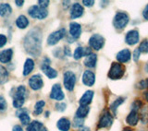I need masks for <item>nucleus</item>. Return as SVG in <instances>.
<instances>
[{"instance_id": "f257e3e1", "label": "nucleus", "mask_w": 148, "mask_h": 131, "mask_svg": "<svg viewBox=\"0 0 148 131\" xmlns=\"http://www.w3.org/2000/svg\"><path fill=\"white\" fill-rule=\"evenodd\" d=\"M24 48L32 57H38L42 50V32L39 29H32L24 39Z\"/></svg>"}, {"instance_id": "f03ea898", "label": "nucleus", "mask_w": 148, "mask_h": 131, "mask_svg": "<svg viewBox=\"0 0 148 131\" xmlns=\"http://www.w3.org/2000/svg\"><path fill=\"white\" fill-rule=\"evenodd\" d=\"M25 98H26V88L21 85L17 88L15 94H14L13 98V106L17 109H21V107L24 104L25 102Z\"/></svg>"}, {"instance_id": "7ed1b4c3", "label": "nucleus", "mask_w": 148, "mask_h": 131, "mask_svg": "<svg viewBox=\"0 0 148 131\" xmlns=\"http://www.w3.org/2000/svg\"><path fill=\"white\" fill-rule=\"evenodd\" d=\"M129 23V16L124 12H118L113 18V25L117 30H122Z\"/></svg>"}, {"instance_id": "20e7f679", "label": "nucleus", "mask_w": 148, "mask_h": 131, "mask_svg": "<svg viewBox=\"0 0 148 131\" xmlns=\"http://www.w3.org/2000/svg\"><path fill=\"white\" fill-rule=\"evenodd\" d=\"M125 72L124 66L120 63H112L108 72V78L111 79H119L122 78Z\"/></svg>"}, {"instance_id": "39448f33", "label": "nucleus", "mask_w": 148, "mask_h": 131, "mask_svg": "<svg viewBox=\"0 0 148 131\" xmlns=\"http://www.w3.org/2000/svg\"><path fill=\"white\" fill-rule=\"evenodd\" d=\"M28 13L29 15L34 18H37V20H44L48 15V12L46 10V8H43L39 6H32L29 8L28 10Z\"/></svg>"}, {"instance_id": "423d86ee", "label": "nucleus", "mask_w": 148, "mask_h": 131, "mask_svg": "<svg viewBox=\"0 0 148 131\" xmlns=\"http://www.w3.org/2000/svg\"><path fill=\"white\" fill-rule=\"evenodd\" d=\"M76 84V76L71 71H67L64 74V86L66 90L71 91H73Z\"/></svg>"}, {"instance_id": "0eeeda50", "label": "nucleus", "mask_w": 148, "mask_h": 131, "mask_svg": "<svg viewBox=\"0 0 148 131\" xmlns=\"http://www.w3.org/2000/svg\"><path fill=\"white\" fill-rule=\"evenodd\" d=\"M105 44V39L100 34H94L89 39V45L92 49L98 51L102 49Z\"/></svg>"}, {"instance_id": "6e6552de", "label": "nucleus", "mask_w": 148, "mask_h": 131, "mask_svg": "<svg viewBox=\"0 0 148 131\" xmlns=\"http://www.w3.org/2000/svg\"><path fill=\"white\" fill-rule=\"evenodd\" d=\"M49 64H50V60L48 58H45L43 64H42V67H41L42 70H43V72L45 74V76L47 78H57V76H58L57 70L51 68Z\"/></svg>"}, {"instance_id": "1a4fd4ad", "label": "nucleus", "mask_w": 148, "mask_h": 131, "mask_svg": "<svg viewBox=\"0 0 148 131\" xmlns=\"http://www.w3.org/2000/svg\"><path fill=\"white\" fill-rule=\"evenodd\" d=\"M65 34H66V31H65V29H61V30H58V31H56L52 32L47 38V44L49 45L57 44L58 42L65 36Z\"/></svg>"}, {"instance_id": "9d476101", "label": "nucleus", "mask_w": 148, "mask_h": 131, "mask_svg": "<svg viewBox=\"0 0 148 131\" xmlns=\"http://www.w3.org/2000/svg\"><path fill=\"white\" fill-rule=\"evenodd\" d=\"M29 85L34 91H38L44 86V81L42 78L41 75L36 74L32 76L31 78L29 79Z\"/></svg>"}, {"instance_id": "9b49d317", "label": "nucleus", "mask_w": 148, "mask_h": 131, "mask_svg": "<svg viewBox=\"0 0 148 131\" xmlns=\"http://www.w3.org/2000/svg\"><path fill=\"white\" fill-rule=\"evenodd\" d=\"M113 124V116L109 112H106V113L101 116L100 121L98 123V128H109L111 125Z\"/></svg>"}, {"instance_id": "f8f14e48", "label": "nucleus", "mask_w": 148, "mask_h": 131, "mask_svg": "<svg viewBox=\"0 0 148 131\" xmlns=\"http://www.w3.org/2000/svg\"><path fill=\"white\" fill-rule=\"evenodd\" d=\"M64 92L61 89V86L59 84H55L52 87V90H51L50 93V98L53 100H57V101H62L64 99Z\"/></svg>"}, {"instance_id": "ddd939ff", "label": "nucleus", "mask_w": 148, "mask_h": 131, "mask_svg": "<svg viewBox=\"0 0 148 131\" xmlns=\"http://www.w3.org/2000/svg\"><path fill=\"white\" fill-rule=\"evenodd\" d=\"M125 42L129 45H133L139 42V32L136 30H132L127 32L125 37Z\"/></svg>"}, {"instance_id": "4468645a", "label": "nucleus", "mask_w": 148, "mask_h": 131, "mask_svg": "<svg viewBox=\"0 0 148 131\" xmlns=\"http://www.w3.org/2000/svg\"><path fill=\"white\" fill-rule=\"evenodd\" d=\"M95 74L92 71H90V70H86L82 75V83L84 84L85 86L91 87L95 84Z\"/></svg>"}, {"instance_id": "2eb2a0df", "label": "nucleus", "mask_w": 148, "mask_h": 131, "mask_svg": "<svg viewBox=\"0 0 148 131\" xmlns=\"http://www.w3.org/2000/svg\"><path fill=\"white\" fill-rule=\"evenodd\" d=\"M69 33L74 39H78L82 34V27L77 22H71L69 24Z\"/></svg>"}, {"instance_id": "dca6fc26", "label": "nucleus", "mask_w": 148, "mask_h": 131, "mask_svg": "<svg viewBox=\"0 0 148 131\" xmlns=\"http://www.w3.org/2000/svg\"><path fill=\"white\" fill-rule=\"evenodd\" d=\"M83 12V7L82 5H80L79 3H75L74 5H72L71 9V18H80L82 16Z\"/></svg>"}, {"instance_id": "f3484780", "label": "nucleus", "mask_w": 148, "mask_h": 131, "mask_svg": "<svg viewBox=\"0 0 148 131\" xmlns=\"http://www.w3.org/2000/svg\"><path fill=\"white\" fill-rule=\"evenodd\" d=\"M94 97V91H87L85 93H83V95L82 96L80 100V104L81 106H88Z\"/></svg>"}, {"instance_id": "a211bd4d", "label": "nucleus", "mask_w": 148, "mask_h": 131, "mask_svg": "<svg viewBox=\"0 0 148 131\" xmlns=\"http://www.w3.org/2000/svg\"><path fill=\"white\" fill-rule=\"evenodd\" d=\"M131 59V52L128 49H123L117 55V60L119 63H126Z\"/></svg>"}, {"instance_id": "6ab92c4d", "label": "nucleus", "mask_w": 148, "mask_h": 131, "mask_svg": "<svg viewBox=\"0 0 148 131\" xmlns=\"http://www.w3.org/2000/svg\"><path fill=\"white\" fill-rule=\"evenodd\" d=\"M13 55L12 49H6L0 52V62L1 63H8L11 60Z\"/></svg>"}, {"instance_id": "aec40b11", "label": "nucleus", "mask_w": 148, "mask_h": 131, "mask_svg": "<svg viewBox=\"0 0 148 131\" xmlns=\"http://www.w3.org/2000/svg\"><path fill=\"white\" fill-rule=\"evenodd\" d=\"M139 121V115H138V112L132 110L131 113L129 114V115L127 116L126 118V122L130 125L133 127V126H136L137 123Z\"/></svg>"}, {"instance_id": "412c9836", "label": "nucleus", "mask_w": 148, "mask_h": 131, "mask_svg": "<svg viewBox=\"0 0 148 131\" xmlns=\"http://www.w3.org/2000/svg\"><path fill=\"white\" fill-rule=\"evenodd\" d=\"M34 68V61L32 58H28L25 64L24 67H23V76H28L32 70Z\"/></svg>"}, {"instance_id": "4be33fe9", "label": "nucleus", "mask_w": 148, "mask_h": 131, "mask_svg": "<svg viewBox=\"0 0 148 131\" xmlns=\"http://www.w3.org/2000/svg\"><path fill=\"white\" fill-rule=\"evenodd\" d=\"M57 127L60 131H69V128H71V122L67 118H61L58 121Z\"/></svg>"}, {"instance_id": "5701e85b", "label": "nucleus", "mask_w": 148, "mask_h": 131, "mask_svg": "<svg viewBox=\"0 0 148 131\" xmlns=\"http://www.w3.org/2000/svg\"><path fill=\"white\" fill-rule=\"evenodd\" d=\"M17 115L23 126H29L31 124V118L29 115L27 114L26 110H21V112H18Z\"/></svg>"}, {"instance_id": "b1692460", "label": "nucleus", "mask_w": 148, "mask_h": 131, "mask_svg": "<svg viewBox=\"0 0 148 131\" xmlns=\"http://www.w3.org/2000/svg\"><path fill=\"white\" fill-rule=\"evenodd\" d=\"M97 61V55L95 54H91L87 55L84 60V65L87 68H95Z\"/></svg>"}, {"instance_id": "393cba45", "label": "nucleus", "mask_w": 148, "mask_h": 131, "mask_svg": "<svg viewBox=\"0 0 148 131\" xmlns=\"http://www.w3.org/2000/svg\"><path fill=\"white\" fill-rule=\"evenodd\" d=\"M16 25L20 29H25L29 25V20L24 15H21L16 20Z\"/></svg>"}, {"instance_id": "a878e982", "label": "nucleus", "mask_w": 148, "mask_h": 131, "mask_svg": "<svg viewBox=\"0 0 148 131\" xmlns=\"http://www.w3.org/2000/svg\"><path fill=\"white\" fill-rule=\"evenodd\" d=\"M12 8L10 5L8 4H1L0 5V16L1 17H8L11 14Z\"/></svg>"}, {"instance_id": "bb28decb", "label": "nucleus", "mask_w": 148, "mask_h": 131, "mask_svg": "<svg viewBox=\"0 0 148 131\" xmlns=\"http://www.w3.org/2000/svg\"><path fill=\"white\" fill-rule=\"evenodd\" d=\"M89 111H90L89 106H80L76 112V117L83 119L84 117H86L88 114H89Z\"/></svg>"}, {"instance_id": "cd10ccee", "label": "nucleus", "mask_w": 148, "mask_h": 131, "mask_svg": "<svg viewBox=\"0 0 148 131\" xmlns=\"http://www.w3.org/2000/svg\"><path fill=\"white\" fill-rule=\"evenodd\" d=\"M8 81V71L3 66H0V85H3Z\"/></svg>"}, {"instance_id": "c85d7f7f", "label": "nucleus", "mask_w": 148, "mask_h": 131, "mask_svg": "<svg viewBox=\"0 0 148 131\" xmlns=\"http://www.w3.org/2000/svg\"><path fill=\"white\" fill-rule=\"evenodd\" d=\"M44 126L39 121H34L27 127V131H39Z\"/></svg>"}, {"instance_id": "c756f323", "label": "nucleus", "mask_w": 148, "mask_h": 131, "mask_svg": "<svg viewBox=\"0 0 148 131\" xmlns=\"http://www.w3.org/2000/svg\"><path fill=\"white\" fill-rule=\"evenodd\" d=\"M83 55H86V53H85V48L83 47H81V46H79V47H77L75 49V51H74V55H73V57L74 59L76 60H79L81 59Z\"/></svg>"}, {"instance_id": "7c9ffc66", "label": "nucleus", "mask_w": 148, "mask_h": 131, "mask_svg": "<svg viewBox=\"0 0 148 131\" xmlns=\"http://www.w3.org/2000/svg\"><path fill=\"white\" fill-rule=\"evenodd\" d=\"M45 105V101H38V102H37L35 104V105H34V114L35 115H39L40 114H42V112H43V108H44Z\"/></svg>"}, {"instance_id": "2f4dec72", "label": "nucleus", "mask_w": 148, "mask_h": 131, "mask_svg": "<svg viewBox=\"0 0 148 131\" xmlns=\"http://www.w3.org/2000/svg\"><path fill=\"white\" fill-rule=\"evenodd\" d=\"M123 102H124V98H122V97H119L117 100H115L114 102H113V104L110 105V110L113 112V114L115 115L116 114V112H117V109H118V107L121 104H123Z\"/></svg>"}, {"instance_id": "473e14b6", "label": "nucleus", "mask_w": 148, "mask_h": 131, "mask_svg": "<svg viewBox=\"0 0 148 131\" xmlns=\"http://www.w3.org/2000/svg\"><path fill=\"white\" fill-rule=\"evenodd\" d=\"M139 50H140L141 53L146 54L148 53V40H143L142 43L140 44V46H139Z\"/></svg>"}, {"instance_id": "72a5a7b5", "label": "nucleus", "mask_w": 148, "mask_h": 131, "mask_svg": "<svg viewBox=\"0 0 148 131\" xmlns=\"http://www.w3.org/2000/svg\"><path fill=\"white\" fill-rule=\"evenodd\" d=\"M8 108V104L7 101L5 100V98L3 96H0V111L3 112Z\"/></svg>"}, {"instance_id": "f704fd0d", "label": "nucleus", "mask_w": 148, "mask_h": 131, "mask_svg": "<svg viewBox=\"0 0 148 131\" xmlns=\"http://www.w3.org/2000/svg\"><path fill=\"white\" fill-rule=\"evenodd\" d=\"M74 128H81L83 126V119L82 118H79V117H76L75 116V118H74Z\"/></svg>"}, {"instance_id": "c9c22d12", "label": "nucleus", "mask_w": 148, "mask_h": 131, "mask_svg": "<svg viewBox=\"0 0 148 131\" xmlns=\"http://www.w3.org/2000/svg\"><path fill=\"white\" fill-rule=\"evenodd\" d=\"M67 108V105L66 104H64V102H58V104H56V109L58 112H64Z\"/></svg>"}, {"instance_id": "e433bc0d", "label": "nucleus", "mask_w": 148, "mask_h": 131, "mask_svg": "<svg viewBox=\"0 0 148 131\" xmlns=\"http://www.w3.org/2000/svg\"><path fill=\"white\" fill-rule=\"evenodd\" d=\"M49 5V1L48 0H39L38 1V6L43 8H46Z\"/></svg>"}, {"instance_id": "4c0bfd02", "label": "nucleus", "mask_w": 148, "mask_h": 131, "mask_svg": "<svg viewBox=\"0 0 148 131\" xmlns=\"http://www.w3.org/2000/svg\"><path fill=\"white\" fill-rule=\"evenodd\" d=\"M7 37L4 34H0V48H2L3 46L7 44Z\"/></svg>"}, {"instance_id": "58836bf2", "label": "nucleus", "mask_w": 148, "mask_h": 131, "mask_svg": "<svg viewBox=\"0 0 148 131\" xmlns=\"http://www.w3.org/2000/svg\"><path fill=\"white\" fill-rule=\"evenodd\" d=\"M140 54H141V52H140V50H139L138 48L134 50V52H133V60L135 62L138 61L139 57H140Z\"/></svg>"}, {"instance_id": "ea45409f", "label": "nucleus", "mask_w": 148, "mask_h": 131, "mask_svg": "<svg viewBox=\"0 0 148 131\" xmlns=\"http://www.w3.org/2000/svg\"><path fill=\"white\" fill-rule=\"evenodd\" d=\"M82 4L84 5L86 7H92L95 4V1L94 0H83L82 1Z\"/></svg>"}, {"instance_id": "a19ab883", "label": "nucleus", "mask_w": 148, "mask_h": 131, "mask_svg": "<svg viewBox=\"0 0 148 131\" xmlns=\"http://www.w3.org/2000/svg\"><path fill=\"white\" fill-rule=\"evenodd\" d=\"M143 18H145L146 20H148V5L145 8V9H143Z\"/></svg>"}, {"instance_id": "79ce46f5", "label": "nucleus", "mask_w": 148, "mask_h": 131, "mask_svg": "<svg viewBox=\"0 0 148 131\" xmlns=\"http://www.w3.org/2000/svg\"><path fill=\"white\" fill-rule=\"evenodd\" d=\"M12 131H23V129H22V128L21 127V126L16 125V126H14Z\"/></svg>"}, {"instance_id": "37998d69", "label": "nucleus", "mask_w": 148, "mask_h": 131, "mask_svg": "<svg viewBox=\"0 0 148 131\" xmlns=\"http://www.w3.org/2000/svg\"><path fill=\"white\" fill-rule=\"evenodd\" d=\"M15 4L18 7H21V6H23V4H24V1H23V0H16Z\"/></svg>"}, {"instance_id": "c03bdc74", "label": "nucleus", "mask_w": 148, "mask_h": 131, "mask_svg": "<svg viewBox=\"0 0 148 131\" xmlns=\"http://www.w3.org/2000/svg\"><path fill=\"white\" fill-rule=\"evenodd\" d=\"M139 85H140L141 89H145L146 87V81H142L140 83H139Z\"/></svg>"}, {"instance_id": "a18cd8bd", "label": "nucleus", "mask_w": 148, "mask_h": 131, "mask_svg": "<svg viewBox=\"0 0 148 131\" xmlns=\"http://www.w3.org/2000/svg\"><path fill=\"white\" fill-rule=\"evenodd\" d=\"M64 53L66 55H69H69H71V50H69V48H68V47H65Z\"/></svg>"}, {"instance_id": "49530a36", "label": "nucleus", "mask_w": 148, "mask_h": 131, "mask_svg": "<svg viewBox=\"0 0 148 131\" xmlns=\"http://www.w3.org/2000/svg\"><path fill=\"white\" fill-rule=\"evenodd\" d=\"M80 131H91V130L88 128H82Z\"/></svg>"}, {"instance_id": "de8ad7c7", "label": "nucleus", "mask_w": 148, "mask_h": 131, "mask_svg": "<svg viewBox=\"0 0 148 131\" xmlns=\"http://www.w3.org/2000/svg\"><path fill=\"white\" fill-rule=\"evenodd\" d=\"M123 131H132V128H125L123 129Z\"/></svg>"}, {"instance_id": "09e8293b", "label": "nucleus", "mask_w": 148, "mask_h": 131, "mask_svg": "<svg viewBox=\"0 0 148 131\" xmlns=\"http://www.w3.org/2000/svg\"><path fill=\"white\" fill-rule=\"evenodd\" d=\"M39 131H47V129H46L45 128H44V127H43V128H42Z\"/></svg>"}, {"instance_id": "8fccbe9b", "label": "nucleus", "mask_w": 148, "mask_h": 131, "mask_svg": "<svg viewBox=\"0 0 148 131\" xmlns=\"http://www.w3.org/2000/svg\"><path fill=\"white\" fill-rule=\"evenodd\" d=\"M145 97H146V100L148 101V92H147L146 94H145Z\"/></svg>"}, {"instance_id": "3c124183", "label": "nucleus", "mask_w": 148, "mask_h": 131, "mask_svg": "<svg viewBox=\"0 0 148 131\" xmlns=\"http://www.w3.org/2000/svg\"><path fill=\"white\" fill-rule=\"evenodd\" d=\"M146 81V87L148 88V78L146 79V81Z\"/></svg>"}, {"instance_id": "603ef678", "label": "nucleus", "mask_w": 148, "mask_h": 131, "mask_svg": "<svg viewBox=\"0 0 148 131\" xmlns=\"http://www.w3.org/2000/svg\"><path fill=\"white\" fill-rule=\"evenodd\" d=\"M146 71L148 72V64H147V66H146Z\"/></svg>"}]
</instances>
